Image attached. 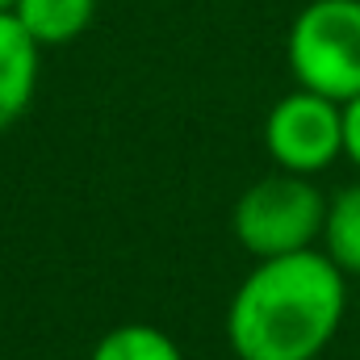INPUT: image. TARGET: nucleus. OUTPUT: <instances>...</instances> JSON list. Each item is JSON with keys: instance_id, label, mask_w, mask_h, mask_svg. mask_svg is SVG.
<instances>
[{"instance_id": "obj_5", "label": "nucleus", "mask_w": 360, "mask_h": 360, "mask_svg": "<svg viewBox=\"0 0 360 360\" xmlns=\"http://www.w3.org/2000/svg\"><path fill=\"white\" fill-rule=\"evenodd\" d=\"M38 42L13 13H0V130H8L38 92Z\"/></svg>"}, {"instance_id": "obj_8", "label": "nucleus", "mask_w": 360, "mask_h": 360, "mask_svg": "<svg viewBox=\"0 0 360 360\" xmlns=\"http://www.w3.org/2000/svg\"><path fill=\"white\" fill-rule=\"evenodd\" d=\"M89 360H184L176 340L151 323H122L96 340Z\"/></svg>"}, {"instance_id": "obj_6", "label": "nucleus", "mask_w": 360, "mask_h": 360, "mask_svg": "<svg viewBox=\"0 0 360 360\" xmlns=\"http://www.w3.org/2000/svg\"><path fill=\"white\" fill-rule=\"evenodd\" d=\"M38 46L76 42L96 17V0H17L8 8Z\"/></svg>"}, {"instance_id": "obj_7", "label": "nucleus", "mask_w": 360, "mask_h": 360, "mask_svg": "<svg viewBox=\"0 0 360 360\" xmlns=\"http://www.w3.org/2000/svg\"><path fill=\"white\" fill-rule=\"evenodd\" d=\"M319 248L344 276H360V180L327 197V222Z\"/></svg>"}, {"instance_id": "obj_9", "label": "nucleus", "mask_w": 360, "mask_h": 360, "mask_svg": "<svg viewBox=\"0 0 360 360\" xmlns=\"http://www.w3.org/2000/svg\"><path fill=\"white\" fill-rule=\"evenodd\" d=\"M344 155L360 168V92L344 101Z\"/></svg>"}, {"instance_id": "obj_10", "label": "nucleus", "mask_w": 360, "mask_h": 360, "mask_svg": "<svg viewBox=\"0 0 360 360\" xmlns=\"http://www.w3.org/2000/svg\"><path fill=\"white\" fill-rule=\"evenodd\" d=\"M13 4H17V0H0V13H8V8H13Z\"/></svg>"}, {"instance_id": "obj_1", "label": "nucleus", "mask_w": 360, "mask_h": 360, "mask_svg": "<svg viewBox=\"0 0 360 360\" xmlns=\"http://www.w3.org/2000/svg\"><path fill=\"white\" fill-rule=\"evenodd\" d=\"M348 314V276L323 248L256 260L226 306L239 360H319Z\"/></svg>"}, {"instance_id": "obj_3", "label": "nucleus", "mask_w": 360, "mask_h": 360, "mask_svg": "<svg viewBox=\"0 0 360 360\" xmlns=\"http://www.w3.org/2000/svg\"><path fill=\"white\" fill-rule=\"evenodd\" d=\"M285 59L297 89L352 101L360 92V0H310L289 25Z\"/></svg>"}, {"instance_id": "obj_2", "label": "nucleus", "mask_w": 360, "mask_h": 360, "mask_svg": "<svg viewBox=\"0 0 360 360\" xmlns=\"http://www.w3.org/2000/svg\"><path fill=\"white\" fill-rule=\"evenodd\" d=\"M327 222V197L310 176L272 172L239 193L231 210V231L243 252L256 260L310 252L323 243Z\"/></svg>"}, {"instance_id": "obj_4", "label": "nucleus", "mask_w": 360, "mask_h": 360, "mask_svg": "<svg viewBox=\"0 0 360 360\" xmlns=\"http://www.w3.org/2000/svg\"><path fill=\"white\" fill-rule=\"evenodd\" d=\"M264 147L281 172H327L344 155V105L310 89L285 92L264 117Z\"/></svg>"}]
</instances>
